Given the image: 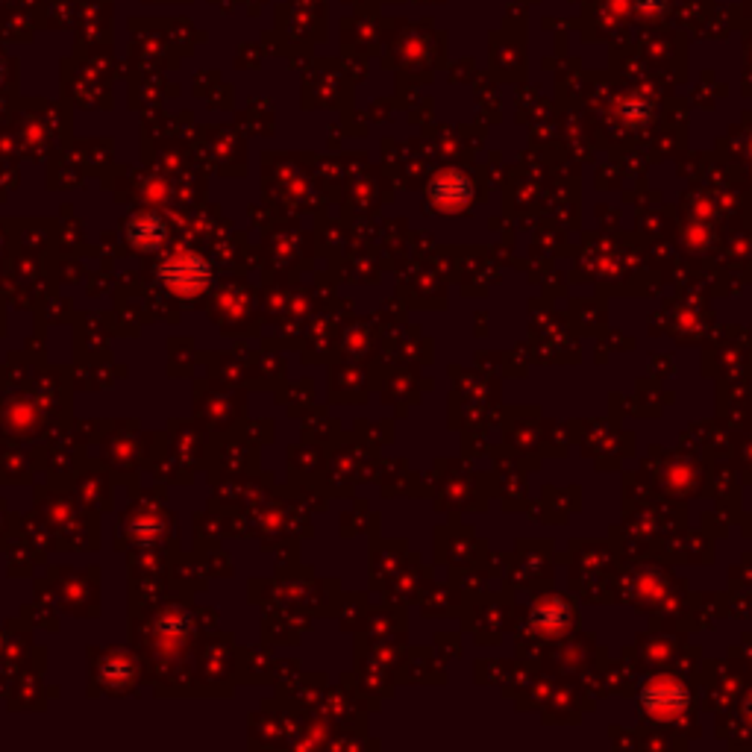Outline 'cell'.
Returning a JSON list of instances; mask_svg holds the SVG:
<instances>
[{"label":"cell","mask_w":752,"mask_h":752,"mask_svg":"<svg viewBox=\"0 0 752 752\" xmlns=\"http://www.w3.org/2000/svg\"><path fill=\"white\" fill-rule=\"evenodd\" d=\"M162 285L177 294V297H197L209 288L212 282V268L203 256L197 253H174L171 259L162 262L159 268Z\"/></svg>","instance_id":"cell-1"},{"label":"cell","mask_w":752,"mask_h":752,"mask_svg":"<svg viewBox=\"0 0 752 752\" xmlns=\"http://www.w3.org/2000/svg\"><path fill=\"white\" fill-rule=\"evenodd\" d=\"M165 233H168L165 221H162L159 215H153V212L136 215V218L127 224V238H130V244H133L136 250H144V253L159 250L162 241H165Z\"/></svg>","instance_id":"cell-2"},{"label":"cell","mask_w":752,"mask_h":752,"mask_svg":"<svg viewBox=\"0 0 752 752\" xmlns=\"http://www.w3.org/2000/svg\"><path fill=\"white\" fill-rule=\"evenodd\" d=\"M644 703H647L650 711H656L661 717H673L676 711L685 708V691L676 688V685H661V688H653V691L644 697Z\"/></svg>","instance_id":"cell-3"},{"label":"cell","mask_w":752,"mask_h":752,"mask_svg":"<svg viewBox=\"0 0 752 752\" xmlns=\"http://www.w3.org/2000/svg\"><path fill=\"white\" fill-rule=\"evenodd\" d=\"M186 635V620L180 614H168V620L159 623V641H180Z\"/></svg>","instance_id":"cell-4"}]
</instances>
